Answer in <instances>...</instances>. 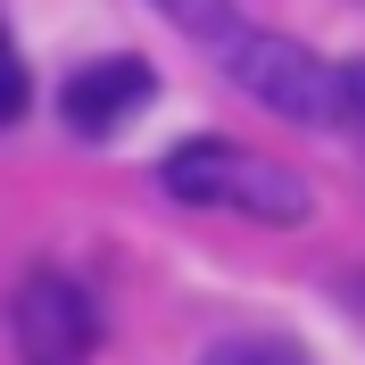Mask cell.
Segmentation results:
<instances>
[{"label":"cell","mask_w":365,"mask_h":365,"mask_svg":"<svg viewBox=\"0 0 365 365\" xmlns=\"http://www.w3.org/2000/svg\"><path fill=\"white\" fill-rule=\"evenodd\" d=\"M158 191L182 200V207H232V216H257V225H299V216L316 207L307 175H291V166L266 158V150L216 141V133L166 150L158 158Z\"/></svg>","instance_id":"cell-1"},{"label":"cell","mask_w":365,"mask_h":365,"mask_svg":"<svg viewBox=\"0 0 365 365\" xmlns=\"http://www.w3.org/2000/svg\"><path fill=\"white\" fill-rule=\"evenodd\" d=\"M225 75L250 91L257 108L291 116V125H349V67H324L316 50H299L291 34H241L225 50Z\"/></svg>","instance_id":"cell-2"},{"label":"cell","mask_w":365,"mask_h":365,"mask_svg":"<svg viewBox=\"0 0 365 365\" xmlns=\"http://www.w3.org/2000/svg\"><path fill=\"white\" fill-rule=\"evenodd\" d=\"M9 332H17L25 365H83L100 349V307H91V291L67 282V274H25L17 307H9Z\"/></svg>","instance_id":"cell-3"},{"label":"cell","mask_w":365,"mask_h":365,"mask_svg":"<svg viewBox=\"0 0 365 365\" xmlns=\"http://www.w3.org/2000/svg\"><path fill=\"white\" fill-rule=\"evenodd\" d=\"M150 100H158V67L133 58V50H116V58H91V67L67 75L58 116H67V133H83V141H116Z\"/></svg>","instance_id":"cell-4"},{"label":"cell","mask_w":365,"mask_h":365,"mask_svg":"<svg viewBox=\"0 0 365 365\" xmlns=\"http://www.w3.org/2000/svg\"><path fill=\"white\" fill-rule=\"evenodd\" d=\"M166 17L182 25V34H191V42L207 50V58H225L232 42H241V34H250V17H241V9H232V0H158Z\"/></svg>","instance_id":"cell-5"},{"label":"cell","mask_w":365,"mask_h":365,"mask_svg":"<svg viewBox=\"0 0 365 365\" xmlns=\"http://www.w3.org/2000/svg\"><path fill=\"white\" fill-rule=\"evenodd\" d=\"M200 365H307V349L274 341V332H232V341H216Z\"/></svg>","instance_id":"cell-6"},{"label":"cell","mask_w":365,"mask_h":365,"mask_svg":"<svg viewBox=\"0 0 365 365\" xmlns=\"http://www.w3.org/2000/svg\"><path fill=\"white\" fill-rule=\"evenodd\" d=\"M25 116V58L9 42V25H0V125H17Z\"/></svg>","instance_id":"cell-7"},{"label":"cell","mask_w":365,"mask_h":365,"mask_svg":"<svg viewBox=\"0 0 365 365\" xmlns=\"http://www.w3.org/2000/svg\"><path fill=\"white\" fill-rule=\"evenodd\" d=\"M349 125L365 133V67H349Z\"/></svg>","instance_id":"cell-8"}]
</instances>
